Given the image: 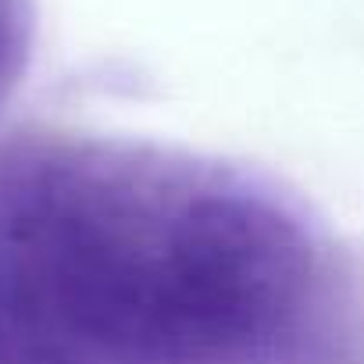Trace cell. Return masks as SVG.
<instances>
[{
  "instance_id": "cell-1",
  "label": "cell",
  "mask_w": 364,
  "mask_h": 364,
  "mask_svg": "<svg viewBox=\"0 0 364 364\" xmlns=\"http://www.w3.org/2000/svg\"><path fill=\"white\" fill-rule=\"evenodd\" d=\"M343 300L321 225L254 171L0 136V364H321Z\"/></svg>"
}]
</instances>
